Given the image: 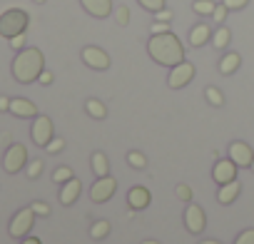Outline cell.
I'll return each mask as SVG.
<instances>
[{"label":"cell","mask_w":254,"mask_h":244,"mask_svg":"<svg viewBox=\"0 0 254 244\" xmlns=\"http://www.w3.org/2000/svg\"><path fill=\"white\" fill-rule=\"evenodd\" d=\"M80 5L85 8L87 15H92L97 20L112 15V0H80Z\"/></svg>","instance_id":"cell-14"},{"label":"cell","mask_w":254,"mask_h":244,"mask_svg":"<svg viewBox=\"0 0 254 244\" xmlns=\"http://www.w3.org/2000/svg\"><path fill=\"white\" fill-rule=\"evenodd\" d=\"M214 8H217L214 0H194V5H192V10H194L197 15H202V18H212Z\"/></svg>","instance_id":"cell-23"},{"label":"cell","mask_w":254,"mask_h":244,"mask_svg":"<svg viewBox=\"0 0 254 244\" xmlns=\"http://www.w3.org/2000/svg\"><path fill=\"white\" fill-rule=\"evenodd\" d=\"M155 20H162V23H170V20H172V10H167V8H162V10H157V13H155Z\"/></svg>","instance_id":"cell-39"},{"label":"cell","mask_w":254,"mask_h":244,"mask_svg":"<svg viewBox=\"0 0 254 244\" xmlns=\"http://www.w3.org/2000/svg\"><path fill=\"white\" fill-rule=\"evenodd\" d=\"M90 167H92V172H95V177H107L110 175V160H107V155L105 152H92V157H90Z\"/></svg>","instance_id":"cell-19"},{"label":"cell","mask_w":254,"mask_h":244,"mask_svg":"<svg viewBox=\"0 0 254 244\" xmlns=\"http://www.w3.org/2000/svg\"><path fill=\"white\" fill-rule=\"evenodd\" d=\"M199 244H222V242H217V239H202Z\"/></svg>","instance_id":"cell-43"},{"label":"cell","mask_w":254,"mask_h":244,"mask_svg":"<svg viewBox=\"0 0 254 244\" xmlns=\"http://www.w3.org/2000/svg\"><path fill=\"white\" fill-rule=\"evenodd\" d=\"M127 165L135 167V170H145L147 167V157L140 150H130V152H127Z\"/></svg>","instance_id":"cell-25"},{"label":"cell","mask_w":254,"mask_h":244,"mask_svg":"<svg viewBox=\"0 0 254 244\" xmlns=\"http://www.w3.org/2000/svg\"><path fill=\"white\" fill-rule=\"evenodd\" d=\"M137 3H140L145 10H150V13H157V10L165 8V0H137Z\"/></svg>","instance_id":"cell-31"},{"label":"cell","mask_w":254,"mask_h":244,"mask_svg":"<svg viewBox=\"0 0 254 244\" xmlns=\"http://www.w3.org/2000/svg\"><path fill=\"white\" fill-rule=\"evenodd\" d=\"M150 33L152 35H160V33H170V23H162V20H155L150 25Z\"/></svg>","instance_id":"cell-35"},{"label":"cell","mask_w":254,"mask_h":244,"mask_svg":"<svg viewBox=\"0 0 254 244\" xmlns=\"http://www.w3.org/2000/svg\"><path fill=\"white\" fill-rule=\"evenodd\" d=\"M20 244H43V242H40L38 237H30V234H28V237H23V239H20Z\"/></svg>","instance_id":"cell-42"},{"label":"cell","mask_w":254,"mask_h":244,"mask_svg":"<svg viewBox=\"0 0 254 244\" xmlns=\"http://www.w3.org/2000/svg\"><path fill=\"white\" fill-rule=\"evenodd\" d=\"M10 112H13L15 117H20V120H35V117H38L35 102H30V100H25V97H13V100H10Z\"/></svg>","instance_id":"cell-16"},{"label":"cell","mask_w":254,"mask_h":244,"mask_svg":"<svg viewBox=\"0 0 254 244\" xmlns=\"http://www.w3.org/2000/svg\"><path fill=\"white\" fill-rule=\"evenodd\" d=\"M229 160L239 167V170H244V167H249L252 165V160H254V150L247 145V142H242V140H234L232 145H229Z\"/></svg>","instance_id":"cell-10"},{"label":"cell","mask_w":254,"mask_h":244,"mask_svg":"<svg viewBox=\"0 0 254 244\" xmlns=\"http://www.w3.org/2000/svg\"><path fill=\"white\" fill-rule=\"evenodd\" d=\"M234 244H254V229H244V232L234 239Z\"/></svg>","instance_id":"cell-34"},{"label":"cell","mask_w":254,"mask_h":244,"mask_svg":"<svg viewBox=\"0 0 254 244\" xmlns=\"http://www.w3.org/2000/svg\"><path fill=\"white\" fill-rule=\"evenodd\" d=\"M237 172H239V167H237L229 157H227V160H217L214 167H212V180H214L217 184H227V182L237 180Z\"/></svg>","instance_id":"cell-12"},{"label":"cell","mask_w":254,"mask_h":244,"mask_svg":"<svg viewBox=\"0 0 254 244\" xmlns=\"http://www.w3.org/2000/svg\"><path fill=\"white\" fill-rule=\"evenodd\" d=\"M182 217H185V227H187L190 234H202V232H204V227H207V214H204V209H202L199 204L190 202Z\"/></svg>","instance_id":"cell-9"},{"label":"cell","mask_w":254,"mask_h":244,"mask_svg":"<svg viewBox=\"0 0 254 244\" xmlns=\"http://www.w3.org/2000/svg\"><path fill=\"white\" fill-rule=\"evenodd\" d=\"M127 204H130V209H135V212H142V209H147L150 204H152V194H150V189L147 187H132L130 192H127Z\"/></svg>","instance_id":"cell-13"},{"label":"cell","mask_w":254,"mask_h":244,"mask_svg":"<svg viewBox=\"0 0 254 244\" xmlns=\"http://www.w3.org/2000/svg\"><path fill=\"white\" fill-rule=\"evenodd\" d=\"M115 20H117L120 28H127V23H130V8H127V5H117V10H115Z\"/></svg>","instance_id":"cell-28"},{"label":"cell","mask_w":254,"mask_h":244,"mask_svg":"<svg viewBox=\"0 0 254 244\" xmlns=\"http://www.w3.org/2000/svg\"><path fill=\"white\" fill-rule=\"evenodd\" d=\"M204 97H207V102L214 105V107H222V105H224V95H222L219 87H207V90H204Z\"/></svg>","instance_id":"cell-26"},{"label":"cell","mask_w":254,"mask_h":244,"mask_svg":"<svg viewBox=\"0 0 254 244\" xmlns=\"http://www.w3.org/2000/svg\"><path fill=\"white\" fill-rule=\"evenodd\" d=\"M212 33H214V30H212L207 23L194 25V28L190 30V45H192V48H202V45L212 43Z\"/></svg>","instance_id":"cell-18"},{"label":"cell","mask_w":254,"mask_h":244,"mask_svg":"<svg viewBox=\"0 0 254 244\" xmlns=\"http://www.w3.org/2000/svg\"><path fill=\"white\" fill-rule=\"evenodd\" d=\"M30 137L38 147H48V142L55 137V127H53V120L48 115H38L33 120V127H30Z\"/></svg>","instance_id":"cell-6"},{"label":"cell","mask_w":254,"mask_h":244,"mask_svg":"<svg viewBox=\"0 0 254 244\" xmlns=\"http://www.w3.org/2000/svg\"><path fill=\"white\" fill-rule=\"evenodd\" d=\"M110 229H112V227H110V222H107V219H97V222L90 227V237L100 242V239H105V237L110 234Z\"/></svg>","instance_id":"cell-24"},{"label":"cell","mask_w":254,"mask_h":244,"mask_svg":"<svg viewBox=\"0 0 254 244\" xmlns=\"http://www.w3.org/2000/svg\"><path fill=\"white\" fill-rule=\"evenodd\" d=\"M30 25V15L20 8H8L3 15H0V35L5 40L15 38V35H23Z\"/></svg>","instance_id":"cell-3"},{"label":"cell","mask_w":254,"mask_h":244,"mask_svg":"<svg viewBox=\"0 0 254 244\" xmlns=\"http://www.w3.org/2000/svg\"><path fill=\"white\" fill-rule=\"evenodd\" d=\"M53 80H55V77H53V72H50V70H43V72H40V77H38V82H40V85H45V87H48V85H53Z\"/></svg>","instance_id":"cell-40"},{"label":"cell","mask_w":254,"mask_h":244,"mask_svg":"<svg viewBox=\"0 0 254 244\" xmlns=\"http://www.w3.org/2000/svg\"><path fill=\"white\" fill-rule=\"evenodd\" d=\"M115 192H117V180H115L112 175H107V177H97L95 184L90 187V199H92L95 204H102V202L112 199Z\"/></svg>","instance_id":"cell-8"},{"label":"cell","mask_w":254,"mask_h":244,"mask_svg":"<svg viewBox=\"0 0 254 244\" xmlns=\"http://www.w3.org/2000/svg\"><path fill=\"white\" fill-rule=\"evenodd\" d=\"M35 217H38V214L33 212V207L18 209V212L13 214L10 224H8V234H10L13 239H23V237H28L30 229H33V224H35Z\"/></svg>","instance_id":"cell-5"},{"label":"cell","mask_w":254,"mask_h":244,"mask_svg":"<svg viewBox=\"0 0 254 244\" xmlns=\"http://www.w3.org/2000/svg\"><path fill=\"white\" fill-rule=\"evenodd\" d=\"M192 80H194V65H192V62L182 60L180 65L170 67V75H167V85H170L172 90H182V87H187V85H190Z\"/></svg>","instance_id":"cell-7"},{"label":"cell","mask_w":254,"mask_h":244,"mask_svg":"<svg viewBox=\"0 0 254 244\" xmlns=\"http://www.w3.org/2000/svg\"><path fill=\"white\" fill-rule=\"evenodd\" d=\"M80 192H82V182H80L77 177H72V180H67V182L60 187L58 199H60V204H63V207H70V204H75V202H77Z\"/></svg>","instance_id":"cell-15"},{"label":"cell","mask_w":254,"mask_h":244,"mask_svg":"<svg viewBox=\"0 0 254 244\" xmlns=\"http://www.w3.org/2000/svg\"><path fill=\"white\" fill-rule=\"evenodd\" d=\"M249 170H252V172H254V160H252V165H249Z\"/></svg>","instance_id":"cell-46"},{"label":"cell","mask_w":254,"mask_h":244,"mask_svg":"<svg viewBox=\"0 0 254 244\" xmlns=\"http://www.w3.org/2000/svg\"><path fill=\"white\" fill-rule=\"evenodd\" d=\"M82 62L92 70H107L110 67V55L102 48L87 45V48H82Z\"/></svg>","instance_id":"cell-11"},{"label":"cell","mask_w":254,"mask_h":244,"mask_svg":"<svg viewBox=\"0 0 254 244\" xmlns=\"http://www.w3.org/2000/svg\"><path fill=\"white\" fill-rule=\"evenodd\" d=\"M28 150H25V145H20V142H13V145H8V150H5V155H3V170L8 172V175H18V172H23L25 167H28Z\"/></svg>","instance_id":"cell-4"},{"label":"cell","mask_w":254,"mask_h":244,"mask_svg":"<svg viewBox=\"0 0 254 244\" xmlns=\"http://www.w3.org/2000/svg\"><path fill=\"white\" fill-rule=\"evenodd\" d=\"M239 192H242V182H239V177H237V180H232V182H227V184H219V189H217V202L227 207V204L237 202Z\"/></svg>","instance_id":"cell-17"},{"label":"cell","mask_w":254,"mask_h":244,"mask_svg":"<svg viewBox=\"0 0 254 244\" xmlns=\"http://www.w3.org/2000/svg\"><path fill=\"white\" fill-rule=\"evenodd\" d=\"M147 53L150 58L162 65V67H175L185 60V45L180 43L177 35L172 33H160V35H152L147 40Z\"/></svg>","instance_id":"cell-1"},{"label":"cell","mask_w":254,"mask_h":244,"mask_svg":"<svg viewBox=\"0 0 254 244\" xmlns=\"http://www.w3.org/2000/svg\"><path fill=\"white\" fill-rule=\"evenodd\" d=\"M85 110H87V115H90L92 120H105V117H107L105 102H100V100H95V97H90V100L85 102Z\"/></svg>","instance_id":"cell-22"},{"label":"cell","mask_w":254,"mask_h":244,"mask_svg":"<svg viewBox=\"0 0 254 244\" xmlns=\"http://www.w3.org/2000/svg\"><path fill=\"white\" fill-rule=\"evenodd\" d=\"M239 65H242V55H239V53H227V55L219 60V72H222V75H232V72L239 70Z\"/></svg>","instance_id":"cell-20"},{"label":"cell","mask_w":254,"mask_h":244,"mask_svg":"<svg viewBox=\"0 0 254 244\" xmlns=\"http://www.w3.org/2000/svg\"><path fill=\"white\" fill-rule=\"evenodd\" d=\"M30 207H33V212H35L38 217H48V214H50V207H48L45 202H40V199H38V202H33Z\"/></svg>","instance_id":"cell-36"},{"label":"cell","mask_w":254,"mask_h":244,"mask_svg":"<svg viewBox=\"0 0 254 244\" xmlns=\"http://www.w3.org/2000/svg\"><path fill=\"white\" fill-rule=\"evenodd\" d=\"M75 177V172L70 170V167H58L55 172H53V182L55 184H65L67 180H72Z\"/></svg>","instance_id":"cell-27"},{"label":"cell","mask_w":254,"mask_h":244,"mask_svg":"<svg viewBox=\"0 0 254 244\" xmlns=\"http://www.w3.org/2000/svg\"><path fill=\"white\" fill-rule=\"evenodd\" d=\"M142 244H162V242H157V239H142Z\"/></svg>","instance_id":"cell-44"},{"label":"cell","mask_w":254,"mask_h":244,"mask_svg":"<svg viewBox=\"0 0 254 244\" xmlns=\"http://www.w3.org/2000/svg\"><path fill=\"white\" fill-rule=\"evenodd\" d=\"M10 48H13V50H23V48H25V33L10 38Z\"/></svg>","instance_id":"cell-38"},{"label":"cell","mask_w":254,"mask_h":244,"mask_svg":"<svg viewBox=\"0 0 254 244\" xmlns=\"http://www.w3.org/2000/svg\"><path fill=\"white\" fill-rule=\"evenodd\" d=\"M45 150H48V155H58V152H63V150H65V140H63V137H53V140L48 142V147H45Z\"/></svg>","instance_id":"cell-32"},{"label":"cell","mask_w":254,"mask_h":244,"mask_svg":"<svg viewBox=\"0 0 254 244\" xmlns=\"http://www.w3.org/2000/svg\"><path fill=\"white\" fill-rule=\"evenodd\" d=\"M222 3H224L229 10H242V8L249 5V0H222Z\"/></svg>","instance_id":"cell-37"},{"label":"cell","mask_w":254,"mask_h":244,"mask_svg":"<svg viewBox=\"0 0 254 244\" xmlns=\"http://www.w3.org/2000/svg\"><path fill=\"white\" fill-rule=\"evenodd\" d=\"M175 194H177V199H182V202H192V187L190 184H177V189H175Z\"/></svg>","instance_id":"cell-33"},{"label":"cell","mask_w":254,"mask_h":244,"mask_svg":"<svg viewBox=\"0 0 254 244\" xmlns=\"http://www.w3.org/2000/svg\"><path fill=\"white\" fill-rule=\"evenodd\" d=\"M25 170H28V177H30V180H38L40 172H43V160H30Z\"/></svg>","instance_id":"cell-30"},{"label":"cell","mask_w":254,"mask_h":244,"mask_svg":"<svg viewBox=\"0 0 254 244\" xmlns=\"http://www.w3.org/2000/svg\"><path fill=\"white\" fill-rule=\"evenodd\" d=\"M229 40H232L229 28H227V25H217V30L212 33V45H214L217 50H224V48L229 45Z\"/></svg>","instance_id":"cell-21"},{"label":"cell","mask_w":254,"mask_h":244,"mask_svg":"<svg viewBox=\"0 0 254 244\" xmlns=\"http://www.w3.org/2000/svg\"><path fill=\"white\" fill-rule=\"evenodd\" d=\"M227 13H229V8H227L224 3H219V5L214 8V13H212V20H214L217 25H224V20H227Z\"/></svg>","instance_id":"cell-29"},{"label":"cell","mask_w":254,"mask_h":244,"mask_svg":"<svg viewBox=\"0 0 254 244\" xmlns=\"http://www.w3.org/2000/svg\"><path fill=\"white\" fill-rule=\"evenodd\" d=\"M33 3H38V5H43V3H45V0H33Z\"/></svg>","instance_id":"cell-45"},{"label":"cell","mask_w":254,"mask_h":244,"mask_svg":"<svg viewBox=\"0 0 254 244\" xmlns=\"http://www.w3.org/2000/svg\"><path fill=\"white\" fill-rule=\"evenodd\" d=\"M10 70H13V77H15L20 85L38 82L40 72L45 70V55H43L38 48H23V50H18V55H15Z\"/></svg>","instance_id":"cell-2"},{"label":"cell","mask_w":254,"mask_h":244,"mask_svg":"<svg viewBox=\"0 0 254 244\" xmlns=\"http://www.w3.org/2000/svg\"><path fill=\"white\" fill-rule=\"evenodd\" d=\"M8 110H10V97L0 95V112H8Z\"/></svg>","instance_id":"cell-41"}]
</instances>
